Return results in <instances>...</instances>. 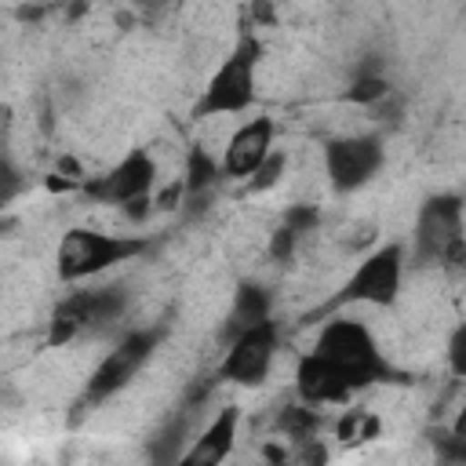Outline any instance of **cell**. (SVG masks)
Returning a JSON list of instances; mask_svg holds the SVG:
<instances>
[{"instance_id": "cell-1", "label": "cell", "mask_w": 466, "mask_h": 466, "mask_svg": "<svg viewBox=\"0 0 466 466\" xmlns=\"http://www.w3.org/2000/svg\"><path fill=\"white\" fill-rule=\"evenodd\" d=\"M149 248L146 237H109V233H98V229H84V226H73L62 233L58 240V251H55V266H58V277L66 284L73 280H87V277H98L120 262H131L135 255H142Z\"/></svg>"}, {"instance_id": "cell-2", "label": "cell", "mask_w": 466, "mask_h": 466, "mask_svg": "<svg viewBox=\"0 0 466 466\" xmlns=\"http://www.w3.org/2000/svg\"><path fill=\"white\" fill-rule=\"evenodd\" d=\"M262 58V44L244 33L237 40V47L222 58V66L211 73V80L204 84L200 98L193 102V116H222V113H244L255 102V69Z\"/></svg>"}, {"instance_id": "cell-3", "label": "cell", "mask_w": 466, "mask_h": 466, "mask_svg": "<svg viewBox=\"0 0 466 466\" xmlns=\"http://www.w3.org/2000/svg\"><path fill=\"white\" fill-rule=\"evenodd\" d=\"M313 353L335 360V364L353 379L357 390H364V386H371V382H390V379H397L393 368L379 357L375 339H371V331H368L360 320H328V324L320 328V335H317Z\"/></svg>"}, {"instance_id": "cell-4", "label": "cell", "mask_w": 466, "mask_h": 466, "mask_svg": "<svg viewBox=\"0 0 466 466\" xmlns=\"http://www.w3.org/2000/svg\"><path fill=\"white\" fill-rule=\"evenodd\" d=\"M400 277H404V248L400 244H382L371 255L357 262V269L342 280V288L331 295L328 309L350 306V302H368V306H393L400 295Z\"/></svg>"}, {"instance_id": "cell-5", "label": "cell", "mask_w": 466, "mask_h": 466, "mask_svg": "<svg viewBox=\"0 0 466 466\" xmlns=\"http://www.w3.org/2000/svg\"><path fill=\"white\" fill-rule=\"evenodd\" d=\"M124 309H127V291L120 284L95 288V291H73L51 309L47 346H66L80 331H91V328H102V324L124 317Z\"/></svg>"}, {"instance_id": "cell-6", "label": "cell", "mask_w": 466, "mask_h": 466, "mask_svg": "<svg viewBox=\"0 0 466 466\" xmlns=\"http://www.w3.org/2000/svg\"><path fill=\"white\" fill-rule=\"evenodd\" d=\"M160 339H164V328H142V331L124 335V339L116 342V350H109V353L98 360V368L91 371V379H87V386H84V400H87V404H98V400L113 397L116 390H124V386L138 375V368L153 357V350H157Z\"/></svg>"}, {"instance_id": "cell-7", "label": "cell", "mask_w": 466, "mask_h": 466, "mask_svg": "<svg viewBox=\"0 0 466 466\" xmlns=\"http://www.w3.org/2000/svg\"><path fill=\"white\" fill-rule=\"evenodd\" d=\"M386 164L382 138L375 135H342L324 142V175L339 193H353L368 186Z\"/></svg>"}, {"instance_id": "cell-8", "label": "cell", "mask_w": 466, "mask_h": 466, "mask_svg": "<svg viewBox=\"0 0 466 466\" xmlns=\"http://www.w3.org/2000/svg\"><path fill=\"white\" fill-rule=\"evenodd\" d=\"M462 200L455 193H437L430 200H422L419 218H415V258L419 262H437L444 258V251L462 240Z\"/></svg>"}, {"instance_id": "cell-9", "label": "cell", "mask_w": 466, "mask_h": 466, "mask_svg": "<svg viewBox=\"0 0 466 466\" xmlns=\"http://www.w3.org/2000/svg\"><path fill=\"white\" fill-rule=\"evenodd\" d=\"M273 357H277V324L266 320L226 346V357L218 364V379L237 382V386H258L269 375Z\"/></svg>"}, {"instance_id": "cell-10", "label": "cell", "mask_w": 466, "mask_h": 466, "mask_svg": "<svg viewBox=\"0 0 466 466\" xmlns=\"http://www.w3.org/2000/svg\"><path fill=\"white\" fill-rule=\"evenodd\" d=\"M153 182H157V160L146 149H135L116 167H109L98 182H91L87 193L98 197V200H106V204H124L127 208V204L149 197L153 193Z\"/></svg>"}, {"instance_id": "cell-11", "label": "cell", "mask_w": 466, "mask_h": 466, "mask_svg": "<svg viewBox=\"0 0 466 466\" xmlns=\"http://www.w3.org/2000/svg\"><path fill=\"white\" fill-rule=\"evenodd\" d=\"M273 153V120L269 116H255L248 124H240L226 149H222V175L226 178H251Z\"/></svg>"}, {"instance_id": "cell-12", "label": "cell", "mask_w": 466, "mask_h": 466, "mask_svg": "<svg viewBox=\"0 0 466 466\" xmlns=\"http://www.w3.org/2000/svg\"><path fill=\"white\" fill-rule=\"evenodd\" d=\"M295 390L306 404H339L350 400V393H357L353 379L328 357L320 353H302L295 364Z\"/></svg>"}, {"instance_id": "cell-13", "label": "cell", "mask_w": 466, "mask_h": 466, "mask_svg": "<svg viewBox=\"0 0 466 466\" xmlns=\"http://www.w3.org/2000/svg\"><path fill=\"white\" fill-rule=\"evenodd\" d=\"M237 419H240L237 408H222V411L211 419V426L178 455L175 466H222V462L229 459V451H233Z\"/></svg>"}, {"instance_id": "cell-14", "label": "cell", "mask_w": 466, "mask_h": 466, "mask_svg": "<svg viewBox=\"0 0 466 466\" xmlns=\"http://www.w3.org/2000/svg\"><path fill=\"white\" fill-rule=\"evenodd\" d=\"M266 320H273V295H269V288H262V284H240L233 291V306H229L226 324H222L226 346L233 339H240L244 331L266 324Z\"/></svg>"}, {"instance_id": "cell-15", "label": "cell", "mask_w": 466, "mask_h": 466, "mask_svg": "<svg viewBox=\"0 0 466 466\" xmlns=\"http://www.w3.org/2000/svg\"><path fill=\"white\" fill-rule=\"evenodd\" d=\"M218 175H222V164H215V160L204 153V146H193V149H189V160H186L182 189H186L189 197H200L204 189H211V186L218 182Z\"/></svg>"}, {"instance_id": "cell-16", "label": "cell", "mask_w": 466, "mask_h": 466, "mask_svg": "<svg viewBox=\"0 0 466 466\" xmlns=\"http://www.w3.org/2000/svg\"><path fill=\"white\" fill-rule=\"evenodd\" d=\"M379 419L375 415H368V411H360V408H350L342 419H339V426H335V433H339V441L342 444H360V441H368V437H379Z\"/></svg>"}, {"instance_id": "cell-17", "label": "cell", "mask_w": 466, "mask_h": 466, "mask_svg": "<svg viewBox=\"0 0 466 466\" xmlns=\"http://www.w3.org/2000/svg\"><path fill=\"white\" fill-rule=\"evenodd\" d=\"M317 422H320L317 411H313V408H302V404L280 411V430L291 433V437H299V441H309L313 430H317Z\"/></svg>"}, {"instance_id": "cell-18", "label": "cell", "mask_w": 466, "mask_h": 466, "mask_svg": "<svg viewBox=\"0 0 466 466\" xmlns=\"http://www.w3.org/2000/svg\"><path fill=\"white\" fill-rule=\"evenodd\" d=\"M386 91H390V84H386L379 73H360V76L350 84L346 98H350V102H357V106H375Z\"/></svg>"}, {"instance_id": "cell-19", "label": "cell", "mask_w": 466, "mask_h": 466, "mask_svg": "<svg viewBox=\"0 0 466 466\" xmlns=\"http://www.w3.org/2000/svg\"><path fill=\"white\" fill-rule=\"evenodd\" d=\"M178 444H182V422L167 426V430L149 444V455H153L160 466H175V462H178Z\"/></svg>"}, {"instance_id": "cell-20", "label": "cell", "mask_w": 466, "mask_h": 466, "mask_svg": "<svg viewBox=\"0 0 466 466\" xmlns=\"http://www.w3.org/2000/svg\"><path fill=\"white\" fill-rule=\"evenodd\" d=\"M448 368L455 379H466V320L448 335Z\"/></svg>"}, {"instance_id": "cell-21", "label": "cell", "mask_w": 466, "mask_h": 466, "mask_svg": "<svg viewBox=\"0 0 466 466\" xmlns=\"http://www.w3.org/2000/svg\"><path fill=\"white\" fill-rule=\"evenodd\" d=\"M280 171H284V153H269V160L251 175V189L258 193V189H269L277 178H280Z\"/></svg>"}, {"instance_id": "cell-22", "label": "cell", "mask_w": 466, "mask_h": 466, "mask_svg": "<svg viewBox=\"0 0 466 466\" xmlns=\"http://www.w3.org/2000/svg\"><path fill=\"white\" fill-rule=\"evenodd\" d=\"M317 218H320L317 208H302V204H299V208H291V211L284 215V226H291V229L302 237V233H309V229L317 226Z\"/></svg>"}, {"instance_id": "cell-23", "label": "cell", "mask_w": 466, "mask_h": 466, "mask_svg": "<svg viewBox=\"0 0 466 466\" xmlns=\"http://www.w3.org/2000/svg\"><path fill=\"white\" fill-rule=\"evenodd\" d=\"M295 244H299V233H295L291 226H280V229L269 237V255H273V258H291Z\"/></svg>"}, {"instance_id": "cell-24", "label": "cell", "mask_w": 466, "mask_h": 466, "mask_svg": "<svg viewBox=\"0 0 466 466\" xmlns=\"http://www.w3.org/2000/svg\"><path fill=\"white\" fill-rule=\"evenodd\" d=\"M441 266H444L451 277H462V273H466V237H462V240H455V244L444 251Z\"/></svg>"}, {"instance_id": "cell-25", "label": "cell", "mask_w": 466, "mask_h": 466, "mask_svg": "<svg viewBox=\"0 0 466 466\" xmlns=\"http://www.w3.org/2000/svg\"><path fill=\"white\" fill-rule=\"evenodd\" d=\"M448 437H466V404H462V411L455 415V422H451V430H448Z\"/></svg>"}]
</instances>
